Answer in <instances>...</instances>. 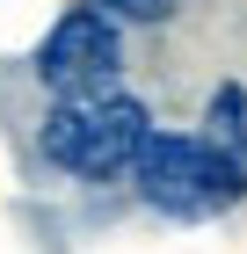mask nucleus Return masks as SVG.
<instances>
[{
  "instance_id": "1",
  "label": "nucleus",
  "mask_w": 247,
  "mask_h": 254,
  "mask_svg": "<svg viewBox=\"0 0 247 254\" xmlns=\"http://www.w3.org/2000/svg\"><path fill=\"white\" fill-rule=\"evenodd\" d=\"M146 138H153L146 102L124 95V87H102V95L51 102V117L37 131V153L51 160L58 175H73V182H131Z\"/></svg>"
},
{
  "instance_id": "2",
  "label": "nucleus",
  "mask_w": 247,
  "mask_h": 254,
  "mask_svg": "<svg viewBox=\"0 0 247 254\" xmlns=\"http://www.w3.org/2000/svg\"><path fill=\"white\" fill-rule=\"evenodd\" d=\"M131 189H138L146 211L182 218V225L247 203V175H233L196 131H153L146 153H138V167H131Z\"/></svg>"
},
{
  "instance_id": "3",
  "label": "nucleus",
  "mask_w": 247,
  "mask_h": 254,
  "mask_svg": "<svg viewBox=\"0 0 247 254\" xmlns=\"http://www.w3.org/2000/svg\"><path fill=\"white\" fill-rule=\"evenodd\" d=\"M116 65H124V37H116V22L102 15V7L80 0V7H66V15L44 29L29 73L66 102V95H102V87H116Z\"/></svg>"
},
{
  "instance_id": "4",
  "label": "nucleus",
  "mask_w": 247,
  "mask_h": 254,
  "mask_svg": "<svg viewBox=\"0 0 247 254\" xmlns=\"http://www.w3.org/2000/svg\"><path fill=\"white\" fill-rule=\"evenodd\" d=\"M196 138L226 160L233 175H247V87H240V80H218V87H211V102H204V131H196Z\"/></svg>"
},
{
  "instance_id": "5",
  "label": "nucleus",
  "mask_w": 247,
  "mask_h": 254,
  "mask_svg": "<svg viewBox=\"0 0 247 254\" xmlns=\"http://www.w3.org/2000/svg\"><path fill=\"white\" fill-rule=\"evenodd\" d=\"M87 7H102L109 22H167L182 0H87Z\"/></svg>"
}]
</instances>
